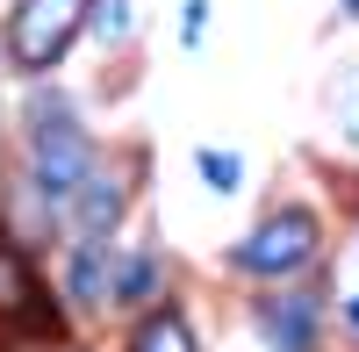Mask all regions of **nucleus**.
<instances>
[{
	"label": "nucleus",
	"mask_w": 359,
	"mask_h": 352,
	"mask_svg": "<svg viewBox=\"0 0 359 352\" xmlns=\"http://www.w3.org/2000/svg\"><path fill=\"white\" fill-rule=\"evenodd\" d=\"M29 165H36V187L50 201H72L94 172V144L72 123L65 101H36V123H29Z\"/></svg>",
	"instance_id": "nucleus-1"
},
{
	"label": "nucleus",
	"mask_w": 359,
	"mask_h": 352,
	"mask_svg": "<svg viewBox=\"0 0 359 352\" xmlns=\"http://www.w3.org/2000/svg\"><path fill=\"white\" fill-rule=\"evenodd\" d=\"M94 15V0H22L15 22H8V57L15 72H50L57 57L72 50L79 22Z\"/></svg>",
	"instance_id": "nucleus-2"
},
{
	"label": "nucleus",
	"mask_w": 359,
	"mask_h": 352,
	"mask_svg": "<svg viewBox=\"0 0 359 352\" xmlns=\"http://www.w3.org/2000/svg\"><path fill=\"white\" fill-rule=\"evenodd\" d=\"M316 259V216L309 209H280V216H266L245 245H237V266L245 273H294V266H309Z\"/></svg>",
	"instance_id": "nucleus-3"
},
{
	"label": "nucleus",
	"mask_w": 359,
	"mask_h": 352,
	"mask_svg": "<svg viewBox=\"0 0 359 352\" xmlns=\"http://www.w3.org/2000/svg\"><path fill=\"white\" fill-rule=\"evenodd\" d=\"M259 338L273 352H316V302L309 295H266L259 302Z\"/></svg>",
	"instance_id": "nucleus-4"
},
{
	"label": "nucleus",
	"mask_w": 359,
	"mask_h": 352,
	"mask_svg": "<svg viewBox=\"0 0 359 352\" xmlns=\"http://www.w3.org/2000/svg\"><path fill=\"white\" fill-rule=\"evenodd\" d=\"M43 287H36V273H29V259L0 238V316H15V324H36V331H57V316L36 302Z\"/></svg>",
	"instance_id": "nucleus-5"
},
{
	"label": "nucleus",
	"mask_w": 359,
	"mask_h": 352,
	"mask_svg": "<svg viewBox=\"0 0 359 352\" xmlns=\"http://www.w3.org/2000/svg\"><path fill=\"white\" fill-rule=\"evenodd\" d=\"M72 201H79V230H86V238H101V230L123 216V180H115V172H86V187H79Z\"/></svg>",
	"instance_id": "nucleus-6"
},
{
	"label": "nucleus",
	"mask_w": 359,
	"mask_h": 352,
	"mask_svg": "<svg viewBox=\"0 0 359 352\" xmlns=\"http://www.w3.org/2000/svg\"><path fill=\"white\" fill-rule=\"evenodd\" d=\"M108 287H115V252L101 238H86L79 259H72V295L79 302H108Z\"/></svg>",
	"instance_id": "nucleus-7"
},
{
	"label": "nucleus",
	"mask_w": 359,
	"mask_h": 352,
	"mask_svg": "<svg viewBox=\"0 0 359 352\" xmlns=\"http://www.w3.org/2000/svg\"><path fill=\"white\" fill-rule=\"evenodd\" d=\"M123 309H144L158 295V259H144V252H130V259H115V287H108Z\"/></svg>",
	"instance_id": "nucleus-8"
},
{
	"label": "nucleus",
	"mask_w": 359,
	"mask_h": 352,
	"mask_svg": "<svg viewBox=\"0 0 359 352\" xmlns=\"http://www.w3.org/2000/svg\"><path fill=\"white\" fill-rule=\"evenodd\" d=\"M130 352H194V331L180 324V316H151V324L137 331V345Z\"/></svg>",
	"instance_id": "nucleus-9"
},
{
	"label": "nucleus",
	"mask_w": 359,
	"mask_h": 352,
	"mask_svg": "<svg viewBox=\"0 0 359 352\" xmlns=\"http://www.w3.org/2000/svg\"><path fill=\"white\" fill-rule=\"evenodd\" d=\"M201 172H208V187H216V194H237V187H245V165L223 158V151H201Z\"/></svg>",
	"instance_id": "nucleus-10"
},
{
	"label": "nucleus",
	"mask_w": 359,
	"mask_h": 352,
	"mask_svg": "<svg viewBox=\"0 0 359 352\" xmlns=\"http://www.w3.org/2000/svg\"><path fill=\"white\" fill-rule=\"evenodd\" d=\"M94 29L115 43V36H130V0H94Z\"/></svg>",
	"instance_id": "nucleus-11"
},
{
	"label": "nucleus",
	"mask_w": 359,
	"mask_h": 352,
	"mask_svg": "<svg viewBox=\"0 0 359 352\" xmlns=\"http://www.w3.org/2000/svg\"><path fill=\"white\" fill-rule=\"evenodd\" d=\"M338 123H345V137L359 144V72H345V86H338Z\"/></svg>",
	"instance_id": "nucleus-12"
},
{
	"label": "nucleus",
	"mask_w": 359,
	"mask_h": 352,
	"mask_svg": "<svg viewBox=\"0 0 359 352\" xmlns=\"http://www.w3.org/2000/svg\"><path fill=\"white\" fill-rule=\"evenodd\" d=\"M345 8H352V22H359V0H345Z\"/></svg>",
	"instance_id": "nucleus-13"
}]
</instances>
